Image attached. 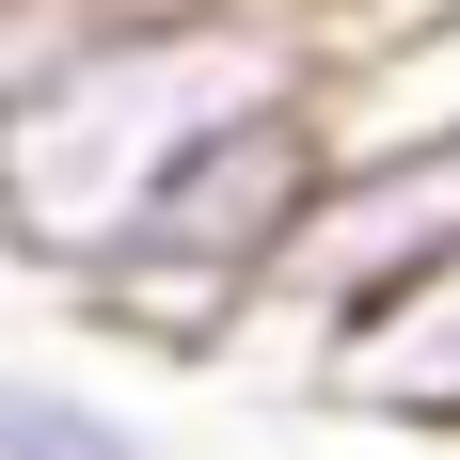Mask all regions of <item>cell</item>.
I'll list each match as a JSON object with an SVG mask.
<instances>
[{
	"label": "cell",
	"mask_w": 460,
	"mask_h": 460,
	"mask_svg": "<svg viewBox=\"0 0 460 460\" xmlns=\"http://www.w3.org/2000/svg\"><path fill=\"white\" fill-rule=\"evenodd\" d=\"M0 16H32V0H0Z\"/></svg>",
	"instance_id": "obj_4"
},
{
	"label": "cell",
	"mask_w": 460,
	"mask_h": 460,
	"mask_svg": "<svg viewBox=\"0 0 460 460\" xmlns=\"http://www.w3.org/2000/svg\"><path fill=\"white\" fill-rule=\"evenodd\" d=\"M302 80H318V32L286 0H32V16H0V238L48 286H80L207 128Z\"/></svg>",
	"instance_id": "obj_1"
},
{
	"label": "cell",
	"mask_w": 460,
	"mask_h": 460,
	"mask_svg": "<svg viewBox=\"0 0 460 460\" xmlns=\"http://www.w3.org/2000/svg\"><path fill=\"white\" fill-rule=\"evenodd\" d=\"M302 381H318L333 413H366V429H460V254L333 302L302 333Z\"/></svg>",
	"instance_id": "obj_2"
},
{
	"label": "cell",
	"mask_w": 460,
	"mask_h": 460,
	"mask_svg": "<svg viewBox=\"0 0 460 460\" xmlns=\"http://www.w3.org/2000/svg\"><path fill=\"white\" fill-rule=\"evenodd\" d=\"M0 460H143V413H111L95 381L0 366Z\"/></svg>",
	"instance_id": "obj_3"
}]
</instances>
